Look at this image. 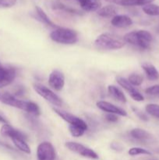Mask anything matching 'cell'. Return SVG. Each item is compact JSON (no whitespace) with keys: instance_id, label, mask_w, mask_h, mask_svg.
Segmentation results:
<instances>
[{"instance_id":"9","label":"cell","mask_w":159,"mask_h":160,"mask_svg":"<svg viewBox=\"0 0 159 160\" xmlns=\"http://www.w3.org/2000/svg\"><path fill=\"white\" fill-rule=\"evenodd\" d=\"M116 80L118 84L121 87H123L129 94V95H130L132 99L137 102H142L144 100V98H143V95L129 82V81L127 79H126L124 78H122V77H118L116 78Z\"/></svg>"},{"instance_id":"1","label":"cell","mask_w":159,"mask_h":160,"mask_svg":"<svg viewBox=\"0 0 159 160\" xmlns=\"http://www.w3.org/2000/svg\"><path fill=\"white\" fill-rule=\"evenodd\" d=\"M0 101L4 104L24 110L34 116H39L41 114L40 109L36 103L33 102L17 99L13 95L8 92L0 95Z\"/></svg>"},{"instance_id":"3","label":"cell","mask_w":159,"mask_h":160,"mask_svg":"<svg viewBox=\"0 0 159 160\" xmlns=\"http://www.w3.org/2000/svg\"><path fill=\"white\" fill-rule=\"evenodd\" d=\"M95 46L104 50H116L122 48L126 45L124 39L110 33L100 34L94 42Z\"/></svg>"},{"instance_id":"20","label":"cell","mask_w":159,"mask_h":160,"mask_svg":"<svg viewBox=\"0 0 159 160\" xmlns=\"http://www.w3.org/2000/svg\"><path fill=\"white\" fill-rule=\"evenodd\" d=\"M154 0H118V4L124 6H145L153 2Z\"/></svg>"},{"instance_id":"2","label":"cell","mask_w":159,"mask_h":160,"mask_svg":"<svg viewBox=\"0 0 159 160\" xmlns=\"http://www.w3.org/2000/svg\"><path fill=\"white\" fill-rule=\"evenodd\" d=\"M123 39L126 43L127 42L143 49H147L150 48V45L153 41V36L149 31L140 30L127 33L125 34Z\"/></svg>"},{"instance_id":"8","label":"cell","mask_w":159,"mask_h":160,"mask_svg":"<svg viewBox=\"0 0 159 160\" xmlns=\"http://www.w3.org/2000/svg\"><path fill=\"white\" fill-rule=\"evenodd\" d=\"M53 111L57 114L58 116L61 117L62 120L66 121L67 123H70V125H75V126H79L83 128L87 131V124L86 123L85 121L82 120V119L79 118V117H76L73 114L70 113L68 112L62 110V109H57V108H52Z\"/></svg>"},{"instance_id":"29","label":"cell","mask_w":159,"mask_h":160,"mask_svg":"<svg viewBox=\"0 0 159 160\" xmlns=\"http://www.w3.org/2000/svg\"><path fill=\"white\" fill-rule=\"evenodd\" d=\"M17 0H0V8H10L15 6Z\"/></svg>"},{"instance_id":"12","label":"cell","mask_w":159,"mask_h":160,"mask_svg":"<svg viewBox=\"0 0 159 160\" xmlns=\"http://www.w3.org/2000/svg\"><path fill=\"white\" fill-rule=\"evenodd\" d=\"M97 106H98V109L104 111V112H108V113L116 114V115L121 116V117H126L127 116V112L124 109L118 107V106H115V105L112 104L108 102L98 101L97 102Z\"/></svg>"},{"instance_id":"17","label":"cell","mask_w":159,"mask_h":160,"mask_svg":"<svg viewBox=\"0 0 159 160\" xmlns=\"http://www.w3.org/2000/svg\"><path fill=\"white\" fill-rule=\"evenodd\" d=\"M108 92L110 94L111 96L113 97L115 99L121 102L126 103V101H127L126 97V95H124V93H123L118 88H117L116 86L109 85L108 87Z\"/></svg>"},{"instance_id":"11","label":"cell","mask_w":159,"mask_h":160,"mask_svg":"<svg viewBox=\"0 0 159 160\" xmlns=\"http://www.w3.org/2000/svg\"><path fill=\"white\" fill-rule=\"evenodd\" d=\"M48 84L54 90L59 92L65 85V76L61 71L55 70L50 73L48 78Z\"/></svg>"},{"instance_id":"30","label":"cell","mask_w":159,"mask_h":160,"mask_svg":"<svg viewBox=\"0 0 159 160\" xmlns=\"http://www.w3.org/2000/svg\"><path fill=\"white\" fill-rule=\"evenodd\" d=\"M145 92L150 95H159V84H156V85L147 88L145 90Z\"/></svg>"},{"instance_id":"32","label":"cell","mask_w":159,"mask_h":160,"mask_svg":"<svg viewBox=\"0 0 159 160\" xmlns=\"http://www.w3.org/2000/svg\"><path fill=\"white\" fill-rule=\"evenodd\" d=\"M105 119L109 122H116L118 120V118L116 114L113 113H108L105 116Z\"/></svg>"},{"instance_id":"14","label":"cell","mask_w":159,"mask_h":160,"mask_svg":"<svg viewBox=\"0 0 159 160\" xmlns=\"http://www.w3.org/2000/svg\"><path fill=\"white\" fill-rule=\"evenodd\" d=\"M112 26L118 28H125L131 26L132 24V20L129 16L126 15H116L112 19Z\"/></svg>"},{"instance_id":"24","label":"cell","mask_w":159,"mask_h":160,"mask_svg":"<svg viewBox=\"0 0 159 160\" xmlns=\"http://www.w3.org/2000/svg\"><path fill=\"white\" fill-rule=\"evenodd\" d=\"M52 8L54 9H60V10H63L65 12H70V13H75V14H80V12L76 9H73V8L68 7V6H65L64 4L61 3L60 2H55L52 4Z\"/></svg>"},{"instance_id":"22","label":"cell","mask_w":159,"mask_h":160,"mask_svg":"<svg viewBox=\"0 0 159 160\" xmlns=\"http://www.w3.org/2000/svg\"><path fill=\"white\" fill-rule=\"evenodd\" d=\"M35 9H36V12H37V16H38V17L41 19V20L42 22L46 23V24L48 25V26L52 27V28H58V27L56 26V25L51 20H50L49 17H48V15L45 13V12L41 9V8L39 7V6H36Z\"/></svg>"},{"instance_id":"19","label":"cell","mask_w":159,"mask_h":160,"mask_svg":"<svg viewBox=\"0 0 159 160\" xmlns=\"http://www.w3.org/2000/svg\"><path fill=\"white\" fill-rule=\"evenodd\" d=\"M130 135L132 138L140 141H144L150 139L151 138V135L146 131L145 130L140 129V128H134L130 131Z\"/></svg>"},{"instance_id":"28","label":"cell","mask_w":159,"mask_h":160,"mask_svg":"<svg viewBox=\"0 0 159 160\" xmlns=\"http://www.w3.org/2000/svg\"><path fill=\"white\" fill-rule=\"evenodd\" d=\"M128 81L132 86H140L143 83V77L137 73H132L129 75Z\"/></svg>"},{"instance_id":"6","label":"cell","mask_w":159,"mask_h":160,"mask_svg":"<svg viewBox=\"0 0 159 160\" xmlns=\"http://www.w3.org/2000/svg\"><path fill=\"white\" fill-rule=\"evenodd\" d=\"M65 147L70 151L76 153L78 155L84 156V157L90 158L93 159H98V156L94 151H93L90 148L81 145V144L77 143V142H68L65 144Z\"/></svg>"},{"instance_id":"21","label":"cell","mask_w":159,"mask_h":160,"mask_svg":"<svg viewBox=\"0 0 159 160\" xmlns=\"http://www.w3.org/2000/svg\"><path fill=\"white\" fill-rule=\"evenodd\" d=\"M12 142L15 145V146L18 148L20 151L26 153V154H30L31 153V148L28 146L27 144L24 141V139L20 138H12Z\"/></svg>"},{"instance_id":"13","label":"cell","mask_w":159,"mask_h":160,"mask_svg":"<svg viewBox=\"0 0 159 160\" xmlns=\"http://www.w3.org/2000/svg\"><path fill=\"white\" fill-rule=\"evenodd\" d=\"M0 134L3 137H9L10 138H20L23 139L26 138L25 134H23L21 131L15 129L9 124H4L0 130Z\"/></svg>"},{"instance_id":"4","label":"cell","mask_w":159,"mask_h":160,"mask_svg":"<svg viewBox=\"0 0 159 160\" xmlns=\"http://www.w3.org/2000/svg\"><path fill=\"white\" fill-rule=\"evenodd\" d=\"M50 38L55 42L63 45H73L78 42V34L70 28H57L50 34Z\"/></svg>"},{"instance_id":"34","label":"cell","mask_w":159,"mask_h":160,"mask_svg":"<svg viewBox=\"0 0 159 160\" xmlns=\"http://www.w3.org/2000/svg\"><path fill=\"white\" fill-rule=\"evenodd\" d=\"M105 1L109 2H114V3L118 2V0H105Z\"/></svg>"},{"instance_id":"33","label":"cell","mask_w":159,"mask_h":160,"mask_svg":"<svg viewBox=\"0 0 159 160\" xmlns=\"http://www.w3.org/2000/svg\"><path fill=\"white\" fill-rule=\"evenodd\" d=\"M0 122L3 123L4 124H8V121L2 115H0Z\"/></svg>"},{"instance_id":"18","label":"cell","mask_w":159,"mask_h":160,"mask_svg":"<svg viewBox=\"0 0 159 160\" xmlns=\"http://www.w3.org/2000/svg\"><path fill=\"white\" fill-rule=\"evenodd\" d=\"M98 14L100 17H105V18L114 17L117 15V9L112 5H108L102 8H100L98 10Z\"/></svg>"},{"instance_id":"5","label":"cell","mask_w":159,"mask_h":160,"mask_svg":"<svg viewBox=\"0 0 159 160\" xmlns=\"http://www.w3.org/2000/svg\"><path fill=\"white\" fill-rule=\"evenodd\" d=\"M34 89L40 96L45 98L50 103L56 106H61L62 105V101L56 94L49 88L41 84H34Z\"/></svg>"},{"instance_id":"10","label":"cell","mask_w":159,"mask_h":160,"mask_svg":"<svg viewBox=\"0 0 159 160\" xmlns=\"http://www.w3.org/2000/svg\"><path fill=\"white\" fill-rule=\"evenodd\" d=\"M16 75L17 73L13 67H5L0 64V88L10 84Z\"/></svg>"},{"instance_id":"31","label":"cell","mask_w":159,"mask_h":160,"mask_svg":"<svg viewBox=\"0 0 159 160\" xmlns=\"http://www.w3.org/2000/svg\"><path fill=\"white\" fill-rule=\"evenodd\" d=\"M132 109H133L134 112H135V113L137 114V116L139 117V118L140 119V120H144V121H147V120H148V117H147V116L146 115V114L143 113V112H142V111L139 110L138 109H135V108H132Z\"/></svg>"},{"instance_id":"16","label":"cell","mask_w":159,"mask_h":160,"mask_svg":"<svg viewBox=\"0 0 159 160\" xmlns=\"http://www.w3.org/2000/svg\"><path fill=\"white\" fill-rule=\"evenodd\" d=\"M80 7L87 12L97 11L101 8V3L98 0H78Z\"/></svg>"},{"instance_id":"27","label":"cell","mask_w":159,"mask_h":160,"mask_svg":"<svg viewBox=\"0 0 159 160\" xmlns=\"http://www.w3.org/2000/svg\"><path fill=\"white\" fill-rule=\"evenodd\" d=\"M128 153H129V156H138V155H147V156H151L152 155V153L148 151V150L142 148H138V147L130 148L129 152H128Z\"/></svg>"},{"instance_id":"26","label":"cell","mask_w":159,"mask_h":160,"mask_svg":"<svg viewBox=\"0 0 159 160\" xmlns=\"http://www.w3.org/2000/svg\"><path fill=\"white\" fill-rule=\"evenodd\" d=\"M146 112L148 114L151 115L152 117H156V118H159V106L157 104H148L147 105L146 107Z\"/></svg>"},{"instance_id":"15","label":"cell","mask_w":159,"mask_h":160,"mask_svg":"<svg viewBox=\"0 0 159 160\" xmlns=\"http://www.w3.org/2000/svg\"><path fill=\"white\" fill-rule=\"evenodd\" d=\"M142 68L144 70L146 76L150 81H157L159 79V72L153 64L150 62H143Z\"/></svg>"},{"instance_id":"23","label":"cell","mask_w":159,"mask_h":160,"mask_svg":"<svg viewBox=\"0 0 159 160\" xmlns=\"http://www.w3.org/2000/svg\"><path fill=\"white\" fill-rule=\"evenodd\" d=\"M143 12L146 13L148 16H159V6L158 5L152 4V3H150V4L145 5L142 8Z\"/></svg>"},{"instance_id":"25","label":"cell","mask_w":159,"mask_h":160,"mask_svg":"<svg viewBox=\"0 0 159 160\" xmlns=\"http://www.w3.org/2000/svg\"><path fill=\"white\" fill-rule=\"evenodd\" d=\"M69 131H70L72 136H73V137L75 138H78L81 137V136L84 134L86 130L84 129L83 128H81V127L75 126V125H70V126H69Z\"/></svg>"},{"instance_id":"7","label":"cell","mask_w":159,"mask_h":160,"mask_svg":"<svg viewBox=\"0 0 159 160\" xmlns=\"http://www.w3.org/2000/svg\"><path fill=\"white\" fill-rule=\"evenodd\" d=\"M37 156L38 160H55V150L50 142H44L37 146Z\"/></svg>"},{"instance_id":"35","label":"cell","mask_w":159,"mask_h":160,"mask_svg":"<svg viewBox=\"0 0 159 160\" xmlns=\"http://www.w3.org/2000/svg\"><path fill=\"white\" fill-rule=\"evenodd\" d=\"M157 32H158V33H159V26H158V28H157Z\"/></svg>"}]
</instances>
